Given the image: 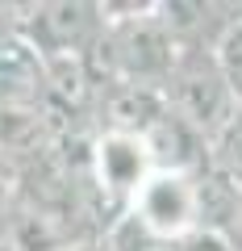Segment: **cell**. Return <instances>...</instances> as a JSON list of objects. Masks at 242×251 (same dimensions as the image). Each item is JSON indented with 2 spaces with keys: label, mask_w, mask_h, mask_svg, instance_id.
I'll list each match as a JSON object with an SVG mask.
<instances>
[{
  "label": "cell",
  "mask_w": 242,
  "mask_h": 251,
  "mask_svg": "<svg viewBox=\"0 0 242 251\" xmlns=\"http://www.w3.org/2000/svg\"><path fill=\"white\" fill-rule=\"evenodd\" d=\"M100 29H105V9L100 4L59 0V4H21L17 38L38 59H59V54L88 59V50L96 46Z\"/></svg>",
  "instance_id": "cell-2"
},
{
  "label": "cell",
  "mask_w": 242,
  "mask_h": 251,
  "mask_svg": "<svg viewBox=\"0 0 242 251\" xmlns=\"http://www.w3.org/2000/svg\"><path fill=\"white\" fill-rule=\"evenodd\" d=\"M142 151L151 159V172H179V176H197L209 168V143L192 130L188 122H179L171 109L142 134Z\"/></svg>",
  "instance_id": "cell-4"
},
{
  "label": "cell",
  "mask_w": 242,
  "mask_h": 251,
  "mask_svg": "<svg viewBox=\"0 0 242 251\" xmlns=\"http://www.w3.org/2000/svg\"><path fill=\"white\" fill-rule=\"evenodd\" d=\"M176 251H234V243L221 239V234H205V230H197V234H188V239L179 243Z\"/></svg>",
  "instance_id": "cell-9"
},
{
  "label": "cell",
  "mask_w": 242,
  "mask_h": 251,
  "mask_svg": "<svg viewBox=\"0 0 242 251\" xmlns=\"http://www.w3.org/2000/svg\"><path fill=\"white\" fill-rule=\"evenodd\" d=\"M209 168L242 193V109H234V117L209 138Z\"/></svg>",
  "instance_id": "cell-6"
},
{
  "label": "cell",
  "mask_w": 242,
  "mask_h": 251,
  "mask_svg": "<svg viewBox=\"0 0 242 251\" xmlns=\"http://www.w3.org/2000/svg\"><path fill=\"white\" fill-rule=\"evenodd\" d=\"M192 197H197V230L225 239L242 214V193L225 176H217L213 168H205L192 180Z\"/></svg>",
  "instance_id": "cell-5"
},
{
  "label": "cell",
  "mask_w": 242,
  "mask_h": 251,
  "mask_svg": "<svg viewBox=\"0 0 242 251\" xmlns=\"http://www.w3.org/2000/svg\"><path fill=\"white\" fill-rule=\"evenodd\" d=\"M213 63H217V72H221L225 88H230L234 105L242 109V9H238V17L217 34V42H213Z\"/></svg>",
  "instance_id": "cell-7"
},
{
  "label": "cell",
  "mask_w": 242,
  "mask_h": 251,
  "mask_svg": "<svg viewBox=\"0 0 242 251\" xmlns=\"http://www.w3.org/2000/svg\"><path fill=\"white\" fill-rule=\"evenodd\" d=\"M192 180L179 172H151L138 184V193L130 197L126 214L138 226L154 234L163 243H184L188 234H197V197H192Z\"/></svg>",
  "instance_id": "cell-3"
},
{
  "label": "cell",
  "mask_w": 242,
  "mask_h": 251,
  "mask_svg": "<svg viewBox=\"0 0 242 251\" xmlns=\"http://www.w3.org/2000/svg\"><path fill=\"white\" fill-rule=\"evenodd\" d=\"M71 251H100V243H84V247H71Z\"/></svg>",
  "instance_id": "cell-10"
},
{
  "label": "cell",
  "mask_w": 242,
  "mask_h": 251,
  "mask_svg": "<svg viewBox=\"0 0 242 251\" xmlns=\"http://www.w3.org/2000/svg\"><path fill=\"white\" fill-rule=\"evenodd\" d=\"M13 205H17V168L0 159V239H4V226H9Z\"/></svg>",
  "instance_id": "cell-8"
},
{
  "label": "cell",
  "mask_w": 242,
  "mask_h": 251,
  "mask_svg": "<svg viewBox=\"0 0 242 251\" xmlns=\"http://www.w3.org/2000/svg\"><path fill=\"white\" fill-rule=\"evenodd\" d=\"M159 92H163V105L179 122H188L205 143L238 109L230 88H225V80H221V72H217L209 46H176V59H171L167 80H163Z\"/></svg>",
  "instance_id": "cell-1"
}]
</instances>
